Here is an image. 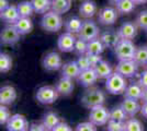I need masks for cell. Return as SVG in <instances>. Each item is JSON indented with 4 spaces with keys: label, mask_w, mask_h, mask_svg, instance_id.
Listing matches in <instances>:
<instances>
[{
    "label": "cell",
    "mask_w": 147,
    "mask_h": 131,
    "mask_svg": "<svg viewBox=\"0 0 147 131\" xmlns=\"http://www.w3.org/2000/svg\"><path fill=\"white\" fill-rule=\"evenodd\" d=\"M64 21L61 19V14L56 13L54 11H49L44 13L42 19H41V26L42 29L47 32H58L63 27Z\"/></svg>",
    "instance_id": "1"
},
{
    "label": "cell",
    "mask_w": 147,
    "mask_h": 131,
    "mask_svg": "<svg viewBox=\"0 0 147 131\" xmlns=\"http://www.w3.org/2000/svg\"><path fill=\"white\" fill-rule=\"evenodd\" d=\"M127 87V82L126 78H124L119 72H114L111 74L110 78L107 79L105 82V88L108 90V92L113 95H120L125 92Z\"/></svg>",
    "instance_id": "2"
},
{
    "label": "cell",
    "mask_w": 147,
    "mask_h": 131,
    "mask_svg": "<svg viewBox=\"0 0 147 131\" xmlns=\"http://www.w3.org/2000/svg\"><path fill=\"white\" fill-rule=\"evenodd\" d=\"M81 104L87 108H93L99 105H103L105 96L104 93L99 88H90L87 90L81 96Z\"/></svg>",
    "instance_id": "3"
},
{
    "label": "cell",
    "mask_w": 147,
    "mask_h": 131,
    "mask_svg": "<svg viewBox=\"0 0 147 131\" xmlns=\"http://www.w3.org/2000/svg\"><path fill=\"white\" fill-rule=\"evenodd\" d=\"M113 49H114V53H115L119 60H132V59H134L136 47L131 39H121Z\"/></svg>",
    "instance_id": "4"
},
{
    "label": "cell",
    "mask_w": 147,
    "mask_h": 131,
    "mask_svg": "<svg viewBox=\"0 0 147 131\" xmlns=\"http://www.w3.org/2000/svg\"><path fill=\"white\" fill-rule=\"evenodd\" d=\"M89 120L96 126H103L110 120V112L103 105L93 107L90 109Z\"/></svg>",
    "instance_id": "5"
},
{
    "label": "cell",
    "mask_w": 147,
    "mask_h": 131,
    "mask_svg": "<svg viewBox=\"0 0 147 131\" xmlns=\"http://www.w3.org/2000/svg\"><path fill=\"white\" fill-rule=\"evenodd\" d=\"M99 33H100V30L98 25L96 24V22H93L91 20H86L84 21V24L80 32L78 33V36L86 42H90L92 39L99 37Z\"/></svg>",
    "instance_id": "6"
},
{
    "label": "cell",
    "mask_w": 147,
    "mask_h": 131,
    "mask_svg": "<svg viewBox=\"0 0 147 131\" xmlns=\"http://www.w3.org/2000/svg\"><path fill=\"white\" fill-rule=\"evenodd\" d=\"M20 36H21V34L19 33L17 27L14 26V24H11L2 29L1 34H0V41H1L2 45L12 46L20 41Z\"/></svg>",
    "instance_id": "7"
},
{
    "label": "cell",
    "mask_w": 147,
    "mask_h": 131,
    "mask_svg": "<svg viewBox=\"0 0 147 131\" xmlns=\"http://www.w3.org/2000/svg\"><path fill=\"white\" fill-rule=\"evenodd\" d=\"M58 92L56 87L52 86H42L37 90L36 100L41 104H53L58 98Z\"/></svg>",
    "instance_id": "8"
},
{
    "label": "cell",
    "mask_w": 147,
    "mask_h": 131,
    "mask_svg": "<svg viewBox=\"0 0 147 131\" xmlns=\"http://www.w3.org/2000/svg\"><path fill=\"white\" fill-rule=\"evenodd\" d=\"M138 65L134 59L132 60H120L117 66L115 71L119 72L124 78H132L137 73Z\"/></svg>",
    "instance_id": "9"
},
{
    "label": "cell",
    "mask_w": 147,
    "mask_h": 131,
    "mask_svg": "<svg viewBox=\"0 0 147 131\" xmlns=\"http://www.w3.org/2000/svg\"><path fill=\"white\" fill-rule=\"evenodd\" d=\"M6 126L8 131H29L30 128L26 118L20 114L12 115Z\"/></svg>",
    "instance_id": "10"
},
{
    "label": "cell",
    "mask_w": 147,
    "mask_h": 131,
    "mask_svg": "<svg viewBox=\"0 0 147 131\" xmlns=\"http://www.w3.org/2000/svg\"><path fill=\"white\" fill-rule=\"evenodd\" d=\"M117 13L119 11L117 8L113 7H104L99 11L98 20L101 24L103 25H112L117 22Z\"/></svg>",
    "instance_id": "11"
},
{
    "label": "cell",
    "mask_w": 147,
    "mask_h": 131,
    "mask_svg": "<svg viewBox=\"0 0 147 131\" xmlns=\"http://www.w3.org/2000/svg\"><path fill=\"white\" fill-rule=\"evenodd\" d=\"M42 63H43L44 69L47 70V71H56V70H58L63 67L61 56L55 51L49 53L46 56L44 57Z\"/></svg>",
    "instance_id": "12"
},
{
    "label": "cell",
    "mask_w": 147,
    "mask_h": 131,
    "mask_svg": "<svg viewBox=\"0 0 147 131\" xmlns=\"http://www.w3.org/2000/svg\"><path fill=\"white\" fill-rule=\"evenodd\" d=\"M76 41H77V38L74 36V34L66 32V33H63L58 37L57 46H58L59 50L63 53H69V51L74 50Z\"/></svg>",
    "instance_id": "13"
},
{
    "label": "cell",
    "mask_w": 147,
    "mask_h": 131,
    "mask_svg": "<svg viewBox=\"0 0 147 131\" xmlns=\"http://www.w3.org/2000/svg\"><path fill=\"white\" fill-rule=\"evenodd\" d=\"M137 25L134 22H124L117 30L121 39H134L137 35Z\"/></svg>",
    "instance_id": "14"
},
{
    "label": "cell",
    "mask_w": 147,
    "mask_h": 131,
    "mask_svg": "<svg viewBox=\"0 0 147 131\" xmlns=\"http://www.w3.org/2000/svg\"><path fill=\"white\" fill-rule=\"evenodd\" d=\"M100 39L103 43L105 48H114L117 45V43L121 41V37L119 35V33L113 30H108L101 33L100 35Z\"/></svg>",
    "instance_id": "15"
},
{
    "label": "cell",
    "mask_w": 147,
    "mask_h": 131,
    "mask_svg": "<svg viewBox=\"0 0 147 131\" xmlns=\"http://www.w3.org/2000/svg\"><path fill=\"white\" fill-rule=\"evenodd\" d=\"M98 79L99 78L98 75H97V72H96L94 68H90L81 71L79 76H78V81H79L80 84L87 87L93 85Z\"/></svg>",
    "instance_id": "16"
},
{
    "label": "cell",
    "mask_w": 147,
    "mask_h": 131,
    "mask_svg": "<svg viewBox=\"0 0 147 131\" xmlns=\"http://www.w3.org/2000/svg\"><path fill=\"white\" fill-rule=\"evenodd\" d=\"M17 98V91L13 86L6 85L0 90V104L1 105H10Z\"/></svg>",
    "instance_id": "17"
},
{
    "label": "cell",
    "mask_w": 147,
    "mask_h": 131,
    "mask_svg": "<svg viewBox=\"0 0 147 131\" xmlns=\"http://www.w3.org/2000/svg\"><path fill=\"white\" fill-rule=\"evenodd\" d=\"M80 70L79 66L77 61H69V63H65L63 67H61V74L65 78H68V79H78L79 76Z\"/></svg>",
    "instance_id": "18"
},
{
    "label": "cell",
    "mask_w": 147,
    "mask_h": 131,
    "mask_svg": "<svg viewBox=\"0 0 147 131\" xmlns=\"http://www.w3.org/2000/svg\"><path fill=\"white\" fill-rule=\"evenodd\" d=\"M97 5L94 1L92 0H85L81 2V5L79 6V13L82 18H92L96 13H97Z\"/></svg>",
    "instance_id": "19"
},
{
    "label": "cell",
    "mask_w": 147,
    "mask_h": 131,
    "mask_svg": "<svg viewBox=\"0 0 147 131\" xmlns=\"http://www.w3.org/2000/svg\"><path fill=\"white\" fill-rule=\"evenodd\" d=\"M122 108L125 110V112L127 114L129 117H134L135 115L138 112H141V105L138 104L137 100H133V98H129V97H125L124 100L121 104Z\"/></svg>",
    "instance_id": "20"
},
{
    "label": "cell",
    "mask_w": 147,
    "mask_h": 131,
    "mask_svg": "<svg viewBox=\"0 0 147 131\" xmlns=\"http://www.w3.org/2000/svg\"><path fill=\"white\" fill-rule=\"evenodd\" d=\"M0 13H1L0 14L1 20H3L6 23H9V24H14L21 18L20 14H19L18 7L17 6H9L5 11H2Z\"/></svg>",
    "instance_id": "21"
},
{
    "label": "cell",
    "mask_w": 147,
    "mask_h": 131,
    "mask_svg": "<svg viewBox=\"0 0 147 131\" xmlns=\"http://www.w3.org/2000/svg\"><path fill=\"white\" fill-rule=\"evenodd\" d=\"M143 93H144V87L142 86L140 83H136V82H132L131 84H129L126 90H125V92H124L125 97L137 100H142Z\"/></svg>",
    "instance_id": "22"
},
{
    "label": "cell",
    "mask_w": 147,
    "mask_h": 131,
    "mask_svg": "<svg viewBox=\"0 0 147 131\" xmlns=\"http://www.w3.org/2000/svg\"><path fill=\"white\" fill-rule=\"evenodd\" d=\"M56 90L61 95H69L74 90V83L71 79L63 76L59 81L56 83Z\"/></svg>",
    "instance_id": "23"
},
{
    "label": "cell",
    "mask_w": 147,
    "mask_h": 131,
    "mask_svg": "<svg viewBox=\"0 0 147 131\" xmlns=\"http://www.w3.org/2000/svg\"><path fill=\"white\" fill-rule=\"evenodd\" d=\"M14 26L17 27V30L21 35H26L33 30V22L30 18H20L14 23Z\"/></svg>",
    "instance_id": "24"
},
{
    "label": "cell",
    "mask_w": 147,
    "mask_h": 131,
    "mask_svg": "<svg viewBox=\"0 0 147 131\" xmlns=\"http://www.w3.org/2000/svg\"><path fill=\"white\" fill-rule=\"evenodd\" d=\"M84 21H81L78 17H71L65 22V29L68 33L71 34H78L82 27Z\"/></svg>",
    "instance_id": "25"
},
{
    "label": "cell",
    "mask_w": 147,
    "mask_h": 131,
    "mask_svg": "<svg viewBox=\"0 0 147 131\" xmlns=\"http://www.w3.org/2000/svg\"><path fill=\"white\" fill-rule=\"evenodd\" d=\"M94 70L97 72L99 79H108L110 78L111 74L113 73L112 72V67L110 66V63L105 60H102L94 67Z\"/></svg>",
    "instance_id": "26"
},
{
    "label": "cell",
    "mask_w": 147,
    "mask_h": 131,
    "mask_svg": "<svg viewBox=\"0 0 147 131\" xmlns=\"http://www.w3.org/2000/svg\"><path fill=\"white\" fill-rule=\"evenodd\" d=\"M71 8V0H53L51 10L56 13H66Z\"/></svg>",
    "instance_id": "27"
},
{
    "label": "cell",
    "mask_w": 147,
    "mask_h": 131,
    "mask_svg": "<svg viewBox=\"0 0 147 131\" xmlns=\"http://www.w3.org/2000/svg\"><path fill=\"white\" fill-rule=\"evenodd\" d=\"M104 45L101 42L100 38H96V39H92L90 42H88V48H87V55H101L104 50Z\"/></svg>",
    "instance_id": "28"
},
{
    "label": "cell",
    "mask_w": 147,
    "mask_h": 131,
    "mask_svg": "<svg viewBox=\"0 0 147 131\" xmlns=\"http://www.w3.org/2000/svg\"><path fill=\"white\" fill-rule=\"evenodd\" d=\"M59 122H61V120H59L58 115L53 112L45 114L43 116V119H42V124L49 130H53L54 127H56Z\"/></svg>",
    "instance_id": "29"
},
{
    "label": "cell",
    "mask_w": 147,
    "mask_h": 131,
    "mask_svg": "<svg viewBox=\"0 0 147 131\" xmlns=\"http://www.w3.org/2000/svg\"><path fill=\"white\" fill-rule=\"evenodd\" d=\"M17 7H18L19 14L21 18H30L33 14V12H35L31 0L30 1H21L20 3H18Z\"/></svg>",
    "instance_id": "30"
},
{
    "label": "cell",
    "mask_w": 147,
    "mask_h": 131,
    "mask_svg": "<svg viewBox=\"0 0 147 131\" xmlns=\"http://www.w3.org/2000/svg\"><path fill=\"white\" fill-rule=\"evenodd\" d=\"M135 3L133 0H120L117 5V10L121 14H129L135 10Z\"/></svg>",
    "instance_id": "31"
},
{
    "label": "cell",
    "mask_w": 147,
    "mask_h": 131,
    "mask_svg": "<svg viewBox=\"0 0 147 131\" xmlns=\"http://www.w3.org/2000/svg\"><path fill=\"white\" fill-rule=\"evenodd\" d=\"M32 5L34 7V10L36 13L49 12L52 7V0H31Z\"/></svg>",
    "instance_id": "32"
},
{
    "label": "cell",
    "mask_w": 147,
    "mask_h": 131,
    "mask_svg": "<svg viewBox=\"0 0 147 131\" xmlns=\"http://www.w3.org/2000/svg\"><path fill=\"white\" fill-rule=\"evenodd\" d=\"M127 114L122 108V106L114 107L110 112V119L111 120H115V121H121V122H125L127 119Z\"/></svg>",
    "instance_id": "33"
},
{
    "label": "cell",
    "mask_w": 147,
    "mask_h": 131,
    "mask_svg": "<svg viewBox=\"0 0 147 131\" xmlns=\"http://www.w3.org/2000/svg\"><path fill=\"white\" fill-rule=\"evenodd\" d=\"M134 60L138 66H146L147 63V46H141L136 48Z\"/></svg>",
    "instance_id": "34"
},
{
    "label": "cell",
    "mask_w": 147,
    "mask_h": 131,
    "mask_svg": "<svg viewBox=\"0 0 147 131\" xmlns=\"http://www.w3.org/2000/svg\"><path fill=\"white\" fill-rule=\"evenodd\" d=\"M12 68V58L8 54L1 53L0 54V72L6 73Z\"/></svg>",
    "instance_id": "35"
},
{
    "label": "cell",
    "mask_w": 147,
    "mask_h": 131,
    "mask_svg": "<svg viewBox=\"0 0 147 131\" xmlns=\"http://www.w3.org/2000/svg\"><path fill=\"white\" fill-rule=\"evenodd\" d=\"M124 131H144V127L140 120L131 118L125 121V129Z\"/></svg>",
    "instance_id": "36"
},
{
    "label": "cell",
    "mask_w": 147,
    "mask_h": 131,
    "mask_svg": "<svg viewBox=\"0 0 147 131\" xmlns=\"http://www.w3.org/2000/svg\"><path fill=\"white\" fill-rule=\"evenodd\" d=\"M87 48H88V42L81 39V38H78L75 43V47H74V51L78 55H85L87 54Z\"/></svg>",
    "instance_id": "37"
},
{
    "label": "cell",
    "mask_w": 147,
    "mask_h": 131,
    "mask_svg": "<svg viewBox=\"0 0 147 131\" xmlns=\"http://www.w3.org/2000/svg\"><path fill=\"white\" fill-rule=\"evenodd\" d=\"M135 23H136V25L140 29L147 31V10L141 11V12L137 14L136 20H135Z\"/></svg>",
    "instance_id": "38"
},
{
    "label": "cell",
    "mask_w": 147,
    "mask_h": 131,
    "mask_svg": "<svg viewBox=\"0 0 147 131\" xmlns=\"http://www.w3.org/2000/svg\"><path fill=\"white\" fill-rule=\"evenodd\" d=\"M10 118H11V114L7 105H1L0 106V125H7Z\"/></svg>",
    "instance_id": "39"
},
{
    "label": "cell",
    "mask_w": 147,
    "mask_h": 131,
    "mask_svg": "<svg viewBox=\"0 0 147 131\" xmlns=\"http://www.w3.org/2000/svg\"><path fill=\"white\" fill-rule=\"evenodd\" d=\"M125 129V122L115 121V120H109L108 121V131H124Z\"/></svg>",
    "instance_id": "40"
},
{
    "label": "cell",
    "mask_w": 147,
    "mask_h": 131,
    "mask_svg": "<svg viewBox=\"0 0 147 131\" xmlns=\"http://www.w3.org/2000/svg\"><path fill=\"white\" fill-rule=\"evenodd\" d=\"M76 61H77V63H78V66H79V68H80V70H81V71L87 70V69L92 68L87 55H80L79 58H78Z\"/></svg>",
    "instance_id": "41"
},
{
    "label": "cell",
    "mask_w": 147,
    "mask_h": 131,
    "mask_svg": "<svg viewBox=\"0 0 147 131\" xmlns=\"http://www.w3.org/2000/svg\"><path fill=\"white\" fill-rule=\"evenodd\" d=\"M75 131H98L97 130V126L92 124L91 121H86V122H81L76 127Z\"/></svg>",
    "instance_id": "42"
},
{
    "label": "cell",
    "mask_w": 147,
    "mask_h": 131,
    "mask_svg": "<svg viewBox=\"0 0 147 131\" xmlns=\"http://www.w3.org/2000/svg\"><path fill=\"white\" fill-rule=\"evenodd\" d=\"M87 56H88V59H89V61H90V65H91L92 68H94L100 61H102L101 55H93V54H90V55H87Z\"/></svg>",
    "instance_id": "43"
},
{
    "label": "cell",
    "mask_w": 147,
    "mask_h": 131,
    "mask_svg": "<svg viewBox=\"0 0 147 131\" xmlns=\"http://www.w3.org/2000/svg\"><path fill=\"white\" fill-rule=\"evenodd\" d=\"M52 131H73V129L68 124L64 122V121H61L56 127H54V129Z\"/></svg>",
    "instance_id": "44"
},
{
    "label": "cell",
    "mask_w": 147,
    "mask_h": 131,
    "mask_svg": "<svg viewBox=\"0 0 147 131\" xmlns=\"http://www.w3.org/2000/svg\"><path fill=\"white\" fill-rule=\"evenodd\" d=\"M29 131H52L47 129L43 124H32L29 128Z\"/></svg>",
    "instance_id": "45"
},
{
    "label": "cell",
    "mask_w": 147,
    "mask_h": 131,
    "mask_svg": "<svg viewBox=\"0 0 147 131\" xmlns=\"http://www.w3.org/2000/svg\"><path fill=\"white\" fill-rule=\"evenodd\" d=\"M138 83L141 84L144 88H147V70L143 71L140 75V80H138Z\"/></svg>",
    "instance_id": "46"
},
{
    "label": "cell",
    "mask_w": 147,
    "mask_h": 131,
    "mask_svg": "<svg viewBox=\"0 0 147 131\" xmlns=\"http://www.w3.org/2000/svg\"><path fill=\"white\" fill-rule=\"evenodd\" d=\"M9 6L10 5H9V1L8 0H0V12L5 11Z\"/></svg>",
    "instance_id": "47"
},
{
    "label": "cell",
    "mask_w": 147,
    "mask_h": 131,
    "mask_svg": "<svg viewBox=\"0 0 147 131\" xmlns=\"http://www.w3.org/2000/svg\"><path fill=\"white\" fill-rule=\"evenodd\" d=\"M141 114L143 117H145L147 119V103H144L143 106L141 107Z\"/></svg>",
    "instance_id": "48"
},
{
    "label": "cell",
    "mask_w": 147,
    "mask_h": 131,
    "mask_svg": "<svg viewBox=\"0 0 147 131\" xmlns=\"http://www.w3.org/2000/svg\"><path fill=\"white\" fill-rule=\"evenodd\" d=\"M142 100H144V103H147V88H144V93H143Z\"/></svg>",
    "instance_id": "49"
},
{
    "label": "cell",
    "mask_w": 147,
    "mask_h": 131,
    "mask_svg": "<svg viewBox=\"0 0 147 131\" xmlns=\"http://www.w3.org/2000/svg\"><path fill=\"white\" fill-rule=\"evenodd\" d=\"M136 5H144V3H146L147 0H133Z\"/></svg>",
    "instance_id": "50"
},
{
    "label": "cell",
    "mask_w": 147,
    "mask_h": 131,
    "mask_svg": "<svg viewBox=\"0 0 147 131\" xmlns=\"http://www.w3.org/2000/svg\"><path fill=\"white\" fill-rule=\"evenodd\" d=\"M108 1L110 2L111 5H115V6H117V2H119L120 0H108Z\"/></svg>",
    "instance_id": "51"
},
{
    "label": "cell",
    "mask_w": 147,
    "mask_h": 131,
    "mask_svg": "<svg viewBox=\"0 0 147 131\" xmlns=\"http://www.w3.org/2000/svg\"><path fill=\"white\" fill-rule=\"evenodd\" d=\"M146 68H147V63H146Z\"/></svg>",
    "instance_id": "52"
},
{
    "label": "cell",
    "mask_w": 147,
    "mask_h": 131,
    "mask_svg": "<svg viewBox=\"0 0 147 131\" xmlns=\"http://www.w3.org/2000/svg\"><path fill=\"white\" fill-rule=\"evenodd\" d=\"M52 1H53V0H52Z\"/></svg>",
    "instance_id": "53"
}]
</instances>
